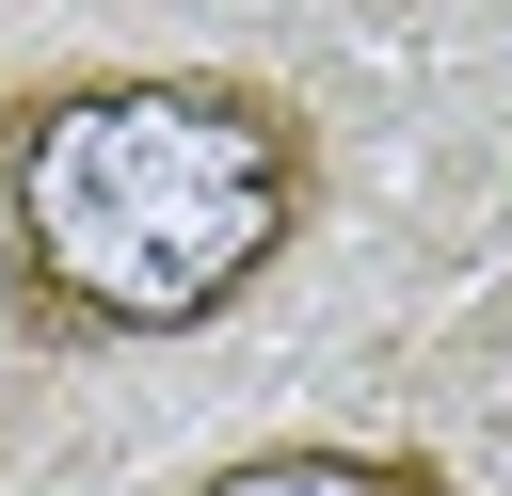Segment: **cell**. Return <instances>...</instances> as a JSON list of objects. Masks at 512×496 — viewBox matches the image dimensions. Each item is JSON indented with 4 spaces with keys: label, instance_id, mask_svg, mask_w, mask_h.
Returning <instances> with one entry per match:
<instances>
[{
    "label": "cell",
    "instance_id": "cell-1",
    "mask_svg": "<svg viewBox=\"0 0 512 496\" xmlns=\"http://www.w3.org/2000/svg\"><path fill=\"white\" fill-rule=\"evenodd\" d=\"M320 224V112L256 64H16L0 80V336L160 352L240 320Z\"/></svg>",
    "mask_w": 512,
    "mask_h": 496
},
{
    "label": "cell",
    "instance_id": "cell-2",
    "mask_svg": "<svg viewBox=\"0 0 512 496\" xmlns=\"http://www.w3.org/2000/svg\"><path fill=\"white\" fill-rule=\"evenodd\" d=\"M176 496H448V448H368V432H272V448H224L208 480Z\"/></svg>",
    "mask_w": 512,
    "mask_h": 496
}]
</instances>
